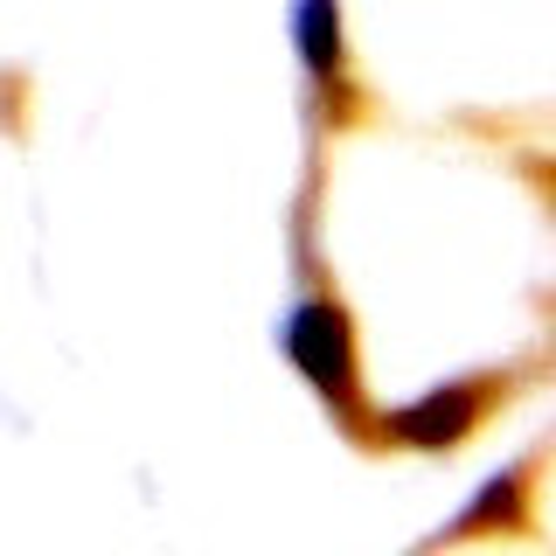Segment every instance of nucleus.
Segmentation results:
<instances>
[{
  "mask_svg": "<svg viewBox=\"0 0 556 556\" xmlns=\"http://www.w3.org/2000/svg\"><path fill=\"white\" fill-rule=\"evenodd\" d=\"M278 341H286V355L300 362V376L341 417L355 410V390H362V382H355V341H348V313L334 300H300L286 313V334H278Z\"/></svg>",
  "mask_w": 556,
  "mask_h": 556,
  "instance_id": "f257e3e1",
  "label": "nucleus"
},
{
  "mask_svg": "<svg viewBox=\"0 0 556 556\" xmlns=\"http://www.w3.org/2000/svg\"><path fill=\"white\" fill-rule=\"evenodd\" d=\"M480 417H486V382H445V390H431V396H417V404L390 410L382 431L404 439L410 452H445V445H459Z\"/></svg>",
  "mask_w": 556,
  "mask_h": 556,
  "instance_id": "f03ea898",
  "label": "nucleus"
},
{
  "mask_svg": "<svg viewBox=\"0 0 556 556\" xmlns=\"http://www.w3.org/2000/svg\"><path fill=\"white\" fill-rule=\"evenodd\" d=\"M292 49L300 70L320 91L348 84V35H341V0H292Z\"/></svg>",
  "mask_w": 556,
  "mask_h": 556,
  "instance_id": "7ed1b4c3",
  "label": "nucleus"
},
{
  "mask_svg": "<svg viewBox=\"0 0 556 556\" xmlns=\"http://www.w3.org/2000/svg\"><path fill=\"white\" fill-rule=\"evenodd\" d=\"M521 486H529V466H501L494 480H480L473 508L452 515L439 535H480V529H515L521 521Z\"/></svg>",
  "mask_w": 556,
  "mask_h": 556,
  "instance_id": "20e7f679",
  "label": "nucleus"
}]
</instances>
